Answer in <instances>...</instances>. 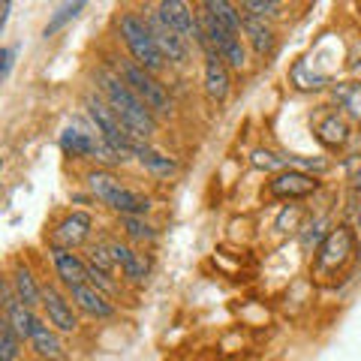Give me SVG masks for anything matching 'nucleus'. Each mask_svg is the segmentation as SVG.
Segmentation results:
<instances>
[{
    "instance_id": "16",
    "label": "nucleus",
    "mask_w": 361,
    "mask_h": 361,
    "mask_svg": "<svg viewBox=\"0 0 361 361\" xmlns=\"http://www.w3.org/2000/svg\"><path fill=\"white\" fill-rule=\"evenodd\" d=\"M70 301L82 313L94 316V319H109V316H115V304H111V298L103 295V292H99L97 286H90V283L70 286Z\"/></svg>"
},
{
    "instance_id": "24",
    "label": "nucleus",
    "mask_w": 361,
    "mask_h": 361,
    "mask_svg": "<svg viewBox=\"0 0 361 361\" xmlns=\"http://www.w3.org/2000/svg\"><path fill=\"white\" fill-rule=\"evenodd\" d=\"M21 337H18V331L13 329V322L6 319H0V361H16L18 358V353H21Z\"/></svg>"
},
{
    "instance_id": "31",
    "label": "nucleus",
    "mask_w": 361,
    "mask_h": 361,
    "mask_svg": "<svg viewBox=\"0 0 361 361\" xmlns=\"http://www.w3.org/2000/svg\"><path fill=\"white\" fill-rule=\"evenodd\" d=\"M253 166H256V169H265V172H271V169H277V172L289 169L286 157H280V154L268 151V148H256V151H253Z\"/></svg>"
},
{
    "instance_id": "18",
    "label": "nucleus",
    "mask_w": 361,
    "mask_h": 361,
    "mask_svg": "<svg viewBox=\"0 0 361 361\" xmlns=\"http://www.w3.org/2000/svg\"><path fill=\"white\" fill-rule=\"evenodd\" d=\"M9 283H13V289H16V295H18V301H25L27 307H33L37 310L39 304H42V286L37 283V277H33V271L25 265V262H18L13 271H9Z\"/></svg>"
},
{
    "instance_id": "6",
    "label": "nucleus",
    "mask_w": 361,
    "mask_h": 361,
    "mask_svg": "<svg viewBox=\"0 0 361 361\" xmlns=\"http://www.w3.org/2000/svg\"><path fill=\"white\" fill-rule=\"evenodd\" d=\"M115 73L145 99V106H148L154 115H172V97H169L166 85L154 73H148L145 66H139L133 58H118Z\"/></svg>"
},
{
    "instance_id": "30",
    "label": "nucleus",
    "mask_w": 361,
    "mask_h": 361,
    "mask_svg": "<svg viewBox=\"0 0 361 361\" xmlns=\"http://www.w3.org/2000/svg\"><path fill=\"white\" fill-rule=\"evenodd\" d=\"M241 9H244V16L271 18V16H277L280 9H283V4H277V0H244Z\"/></svg>"
},
{
    "instance_id": "17",
    "label": "nucleus",
    "mask_w": 361,
    "mask_h": 361,
    "mask_svg": "<svg viewBox=\"0 0 361 361\" xmlns=\"http://www.w3.org/2000/svg\"><path fill=\"white\" fill-rule=\"evenodd\" d=\"M97 142H99V133L85 130L78 123H73V127H66L61 133V151L75 157V160H90L97 151Z\"/></svg>"
},
{
    "instance_id": "33",
    "label": "nucleus",
    "mask_w": 361,
    "mask_h": 361,
    "mask_svg": "<svg viewBox=\"0 0 361 361\" xmlns=\"http://www.w3.org/2000/svg\"><path fill=\"white\" fill-rule=\"evenodd\" d=\"M87 283L97 286V289L103 292V295H109V298L118 292V283L111 280V274H106V271H99V268H94V265H87Z\"/></svg>"
},
{
    "instance_id": "28",
    "label": "nucleus",
    "mask_w": 361,
    "mask_h": 361,
    "mask_svg": "<svg viewBox=\"0 0 361 361\" xmlns=\"http://www.w3.org/2000/svg\"><path fill=\"white\" fill-rule=\"evenodd\" d=\"M151 274V253H142V250H135L133 259L127 262V268H123V277L130 280V283H145Z\"/></svg>"
},
{
    "instance_id": "25",
    "label": "nucleus",
    "mask_w": 361,
    "mask_h": 361,
    "mask_svg": "<svg viewBox=\"0 0 361 361\" xmlns=\"http://www.w3.org/2000/svg\"><path fill=\"white\" fill-rule=\"evenodd\" d=\"M118 226L130 241H154L157 238V229L151 223H145V217H121Z\"/></svg>"
},
{
    "instance_id": "11",
    "label": "nucleus",
    "mask_w": 361,
    "mask_h": 361,
    "mask_svg": "<svg viewBox=\"0 0 361 361\" xmlns=\"http://www.w3.org/2000/svg\"><path fill=\"white\" fill-rule=\"evenodd\" d=\"M90 232H94V217L87 211H70L66 217H61L51 229V247H63V250H75L82 247Z\"/></svg>"
},
{
    "instance_id": "32",
    "label": "nucleus",
    "mask_w": 361,
    "mask_h": 361,
    "mask_svg": "<svg viewBox=\"0 0 361 361\" xmlns=\"http://www.w3.org/2000/svg\"><path fill=\"white\" fill-rule=\"evenodd\" d=\"M87 265H94V268H99V271H106V274H111L118 265H115V259H111V250H109V241H103V244H94L90 247V262Z\"/></svg>"
},
{
    "instance_id": "29",
    "label": "nucleus",
    "mask_w": 361,
    "mask_h": 361,
    "mask_svg": "<svg viewBox=\"0 0 361 361\" xmlns=\"http://www.w3.org/2000/svg\"><path fill=\"white\" fill-rule=\"evenodd\" d=\"M220 58L229 63V70H244L247 66V49H244V42H241V37H235V39H229L223 45V49L217 51Z\"/></svg>"
},
{
    "instance_id": "12",
    "label": "nucleus",
    "mask_w": 361,
    "mask_h": 361,
    "mask_svg": "<svg viewBox=\"0 0 361 361\" xmlns=\"http://www.w3.org/2000/svg\"><path fill=\"white\" fill-rule=\"evenodd\" d=\"M205 94H208L211 103H217V106H223L232 94L229 63H226L214 49L205 51Z\"/></svg>"
},
{
    "instance_id": "35",
    "label": "nucleus",
    "mask_w": 361,
    "mask_h": 361,
    "mask_svg": "<svg viewBox=\"0 0 361 361\" xmlns=\"http://www.w3.org/2000/svg\"><path fill=\"white\" fill-rule=\"evenodd\" d=\"M13 63H16V45H4L0 49V78H6L13 75Z\"/></svg>"
},
{
    "instance_id": "9",
    "label": "nucleus",
    "mask_w": 361,
    "mask_h": 361,
    "mask_svg": "<svg viewBox=\"0 0 361 361\" xmlns=\"http://www.w3.org/2000/svg\"><path fill=\"white\" fill-rule=\"evenodd\" d=\"M42 310H45L49 325L51 329H58L61 334H75L78 331V316L73 310V301H70V295H63L54 283L42 286Z\"/></svg>"
},
{
    "instance_id": "26",
    "label": "nucleus",
    "mask_w": 361,
    "mask_h": 361,
    "mask_svg": "<svg viewBox=\"0 0 361 361\" xmlns=\"http://www.w3.org/2000/svg\"><path fill=\"white\" fill-rule=\"evenodd\" d=\"M82 9H85V4H82V0H78V4H63V6H58V13H54L49 25L42 27V37H45V39H49V37H54V33H58L61 27H66V25H70V21H73L78 13H82Z\"/></svg>"
},
{
    "instance_id": "7",
    "label": "nucleus",
    "mask_w": 361,
    "mask_h": 361,
    "mask_svg": "<svg viewBox=\"0 0 361 361\" xmlns=\"http://www.w3.org/2000/svg\"><path fill=\"white\" fill-rule=\"evenodd\" d=\"M142 13H145V21H148V27L157 39V49H160L166 63H187L190 61V42L166 25L160 18V13H157V6H145Z\"/></svg>"
},
{
    "instance_id": "3",
    "label": "nucleus",
    "mask_w": 361,
    "mask_h": 361,
    "mask_svg": "<svg viewBox=\"0 0 361 361\" xmlns=\"http://www.w3.org/2000/svg\"><path fill=\"white\" fill-rule=\"evenodd\" d=\"M85 111H87L90 123H94V130L103 135V142L111 145V148H115V151L123 157V160H130L133 151L145 142V139H139V135H135V133L127 127V123L121 121V115L106 103L103 94H87V97H85Z\"/></svg>"
},
{
    "instance_id": "22",
    "label": "nucleus",
    "mask_w": 361,
    "mask_h": 361,
    "mask_svg": "<svg viewBox=\"0 0 361 361\" xmlns=\"http://www.w3.org/2000/svg\"><path fill=\"white\" fill-rule=\"evenodd\" d=\"M202 6H205L208 13L217 18L229 33L241 37V30H244V16L238 13V6H235V4H229V0H205Z\"/></svg>"
},
{
    "instance_id": "27",
    "label": "nucleus",
    "mask_w": 361,
    "mask_h": 361,
    "mask_svg": "<svg viewBox=\"0 0 361 361\" xmlns=\"http://www.w3.org/2000/svg\"><path fill=\"white\" fill-rule=\"evenodd\" d=\"M292 85H295L298 90H319L329 85V78L325 75H316V73H307V61H298L295 66H292Z\"/></svg>"
},
{
    "instance_id": "5",
    "label": "nucleus",
    "mask_w": 361,
    "mask_h": 361,
    "mask_svg": "<svg viewBox=\"0 0 361 361\" xmlns=\"http://www.w3.org/2000/svg\"><path fill=\"white\" fill-rule=\"evenodd\" d=\"M355 247H358V238H355V229H353V226H346V223L334 226V229L325 235V241L316 247L310 274H313V277H319V280H331V277H337L349 262H353Z\"/></svg>"
},
{
    "instance_id": "20",
    "label": "nucleus",
    "mask_w": 361,
    "mask_h": 361,
    "mask_svg": "<svg viewBox=\"0 0 361 361\" xmlns=\"http://www.w3.org/2000/svg\"><path fill=\"white\" fill-rule=\"evenodd\" d=\"M33 346V353H37L39 358H49V361H58L63 355V343H61V331L58 329H51L49 322H37V329H33L30 334V341Z\"/></svg>"
},
{
    "instance_id": "15",
    "label": "nucleus",
    "mask_w": 361,
    "mask_h": 361,
    "mask_svg": "<svg viewBox=\"0 0 361 361\" xmlns=\"http://www.w3.org/2000/svg\"><path fill=\"white\" fill-rule=\"evenodd\" d=\"M313 133H316V139H319L325 148L337 151V148H343V145L349 142V121H346L343 111L325 109L322 115H319V121H316Z\"/></svg>"
},
{
    "instance_id": "34",
    "label": "nucleus",
    "mask_w": 361,
    "mask_h": 361,
    "mask_svg": "<svg viewBox=\"0 0 361 361\" xmlns=\"http://www.w3.org/2000/svg\"><path fill=\"white\" fill-rule=\"evenodd\" d=\"M109 250H111V259H115V265L123 271V268H127V262H130V259H133V247L127 244V241H121V238H111L109 241Z\"/></svg>"
},
{
    "instance_id": "8",
    "label": "nucleus",
    "mask_w": 361,
    "mask_h": 361,
    "mask_svg": "<svg viewBox=\"0 0 361 361\" xmlns=\"http://www.w3.org/2000/svg\"><path fill=\"white\" fill-rule=\"evenodd\" d=\"M157 13L187 42H199L205 49V33H202V25H199V13H193L190 4H184V0H163V4H157Z\"/></svg>"
},
{
    "instance_id": "36",
    "label": "nucleus",
    "mask_w": 361,
    "mask_h": 361,
    "mask_svg": "<svg viewBox=\"0 0 361 361\" xmlns=\"http://www.w3.org/2000/svg\"><path fill=\"white\" fill-rule=\"evenodd\" d=\"M353 66H355V73H358V75H361V61H355V63H353Z\"/></svg>"
},
{
    "instance_id": "14",
    "label": "nucleus",
    "mask_w": 361,
    "mask_h": 361,
    "mask_svg": "<svg viewBox=\"0 0 361 361\" xmlns=\"http://www.w3.org/2000/svg\"><path fill=\"white\" fill-rule=\"evenodd\" d=\"M49 256H51L54 274H58V280H61L66 289L87 283V262H85V259H78L73 250H63V247H51V244H49Z\"/></svg>"
},
{
    "instance_id": "19",
    "label": "nucleus",
    "mask_w": 361,
    "mask_h": 361,
    "mask_svg": "<svg viewBox=\"0 0 361 361\" xmlns=\"http://www.w3.org/2000/svg\"><path fill=\"white\" fill-rule=\"evenodd\" d=\"M244 33L250 39L253 51L259 58H271L277 49V33L271 30V25H265V18H253V16H244Z\"/></svg>"
},
{
    "instance_id": "13",
    "label": "nucleus",
    "mask_w": 361,
    "mask_h": 361,
    "mask_svg": "<svg viewBox=\"0 0 361 361\" xmlns=\"http://www.w3.org/2000/svg\"><path fill=\"white\" fill-rule=\"evenodd\" d=\"M4 316L13 322V329L18 331L21 341H30V334H33V329H37V322H39V316L33 313V307H27L25 301H18V295H16V289H13L9 280H4Z\"/></svg>"
},
{
    "instance_id": "21",
    "label": "nucleus",
    "mask_w": 361,
    "mask_h": 361,
    "mask_svg": "<svg viewBox=\"0 0 361 361\" xmlns=\"http://www.w3.org/2000/svg\"><path fill=\"white\" fill-rule=\"evenodd\" d=\"M331 99L349 121L361 123V82H337V85H331Z\"/></svg>"
},
{
    "instance_id": "1",
    "label": "nucleus",
    "mask_w": 361,
    "mask_h": 361,
    "mask_svg": "<svg viewBox=\"0 0 361 361\" xmlns=\"http://www.w3.org/2000/svg\"><path fill=\"white\" fill-rule=\"evenodd\" d=\"M97 87H99V94L106 97V103L111 106L121 115V121L127 123V127L139 135V139L148 142L151 135L160 130V121H157L154 111L145 106V99L135 94V90L123 82V78L118 73H111V70H97Z\"/></svg>"
},
{
    "instance_id": "37",
    "label": "nucleus",
    "mask_w": 361,
    "mask_h": 361,
    "mask_svg": "<svg viewBox=\"0 0 361 361\" xmlns=\"http://www.w3.org/2000/svg\"><path fill=\"white\" fill-rule=\"evenodd\" d=\"M358 226H361V211H358Z\"/></svg>"
},
{
    "instance_id": "4",
    "label": "nucleus",
    "mask_w": 361,
    "mask_h": 361,
    "mask_svg": "<svg viewBox=\"0 0 361 361\" xmlns=\"http://www.w3.org/2000/svg\"><path fill=\"white\" fill-rule=\"evenodd\" d=\"M118 33H121L123 45H127V51L133 54V61L139 66H145V70L154 73V75L160 70H166V58L160 54V49H157V39H154L145 16L133 13V9H123V13L118 16Z\"/></svg>"
},
{
    "instance_id": "10",
    "label": "nucleus",
    "mask_w": 361,
    "mask_h": 361,
    "mask_svg": "<svg viewBox=\"0 0 361 361\" xmlns=\"http://www.w3.org/2000/svg\"><path fill=\"white\" fill-rule=\"evenodd\" d=\"M265 190L271 199H304L319 190V178L301 172V169H283V172H277L268 180Z\"/></svg>"
},
{
    "instance_id": "23",
    "label": "nucleus",
    "mask_w": 361,
    "mask_h": 361,
    "mask_svg": "<svg viewBox=\"0 0 361 361\" xmlns=\"http://www.w3.org/2000/svg\"><path fill=\"white\" fill-rule=\"evenodd\" d=\"M133 157H135V160H139L145 169H148V172H154V175H172L175 169H178V163L172 160V157H166V154H160L157 148H151L148 142H142L139 148L133 151Z\"/></svg>"
},
{
    "instance_id": "2",
    "label": "nucleus",
    "mask_w": 361,
    "mask_h": 361,
    "mask_svg": "<svg viewBox=\"0 0 361 361\" xmlns=\"http://www.w3.org/2000/svg\"><path fill=\"white\" fill-rule=\"evenodd\" d=\"M87 190L94 193L106 208H111L121 217H145L151 211V199L130 190L111 169H94L87 172Z\"/></svg>"
}]
</instances>
